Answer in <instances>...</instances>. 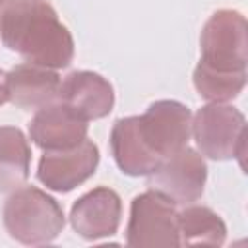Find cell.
Masks as SVG:
<instances>
[{
	"label": "cell",
	"instance_id": "obj_1",
	"mask_svg": "<svg viewBox=\"0 0 248 248\" xmlns=\"http://www.w3.org/2000/svg\"><path fill=\"white\" fill-rule=\"evenodd\" d=\"M0 39L27 64L60 70L74 60V39L46 0H8L0 12Z\"/></svg>",
	"mask_w": 248,
	"mask_h": 248
},
{
	"label": "cell",
	"instance_id": "obj_2",
	"mask_svg": "<svg viewBox=\"0 0 248 248\" xmlns=\"http://www.w3.org/2000/svg\"><path fill=\"white\" fill-rule=\"evenodd\" d=\"M8 234L27 246H41L56 240L66 225L62 205L35 186L16 188L2 207Z\"/></svg>",
	"mask_w": 248,
	"mask_h": 248
},
{
	"label": "cell",
	"instance_id": "obj_3",
	"mask_svg": "<svg viewBox=\"0 0 248 248\" xmlns=\"http://www.w3.org/2000/svg\"><path fill=\"white\" fill-rule=\"evenodd\" d=\"M192 136L200 153L213 161L242 159L246 118L227 103H207L192 116Z\"/></svg>",
	"mask_w": 248,
	"mask_h": 248
},
{
	"label": "cell",
	"instance_id": "obj_4",
	"mask_svg": "<svg viewBox=\"0 0 248 248\" xmlns=\"http://www.w3.org/2000/svg\"><path fill=\"white\" fill-rule=\"evenodd\" d=\"M200 62L223 70L244 72L246 70V19L236 10H217L205 21L200 35Z\"/></svg>",
	"mask_w": 248,
	"mask_h": 248
},
{
	"label": "cell",
	"instance_id": "obj_5",
	"mask_svg": "<svg viewBox=\"0 0 248 248\" xmlns=\"http://www.w3.org/2000/svg\"><path fill=\"white\" fill-rule=\"evenodd\" d=\"M126 244L132 248L180 246L176 205L153 190L138 194L130 203Z\"/></svg>",
	"mask_w": 248,
	"mask_h": 248
},
{
	"label": "cell",
	"instance_id": "obj_6",
	"mask_svg": "<svg viewBox=\"0 0 248 248\" xmlns=\"http://www.w3.org/2000/svg\"><path fill=\"white\" fill-rule=\"evenodd\" d=\"M207 165L203 155L192 147H182L147 174L149 190L165 196L174 205H190L203 196Z\"/></svg>",
	"mask_w": 248,
	"mask_h": 248
},
{
	"label": "cell",
	"instance_id": "obj_7",
	"mask_svg": "<svg viewBox=\"0 0 248 248\" xmlns=\"http://www.w3.org/2000/svg\"><path fill=\"white\" fill-rule=\"evenodd\" d=\"M138 128L145 145L161 159L174 155L188 145L192 136V112L186 105L172 99H161L138 116Z\"/></svg>",
	"mask_w": 248,
	"mask_h": 248
},
{
	"label": "cell",
	"instance_id": "obj_8",
	"mask_svg": "<svg viewBox=\"0 0 248 248\" xmlns=\"http://www.w3.org/2000/svg\"><path fill=\"white\" fill-rule=\"evenodd\" d=\"M99 167V147L93 140H83L81 143L68 149L45 151L39 159L37 180L52 192H72L89 180Z\"/></svg>",
	"mask_w": 248,
	"mask_h": 248
},
{
	"label": "cell",
	"instance_id": "obj_9",
	"mask_svg": "<svg viewBox=\"0 0 248 248\" xmlns=\"http://www.w3.org/2000/svg\"><path fill=\"white\" fill-rule=\"evenodd\" d=\"M122 219V200L108 186H97L78 198L70 209L72 229L85 240L116 234Z\"/></svg>",
	"mask_w": 248,
	"mask_h": 248
},
{
	"label": "cell",
	"instance_id": "obj_10",
	"mask_svg": "<svg viewBox=\"0 0 248 248\" xmlns=\"http://www.w3.org/2000/svg\"><path fill=\"white\" fill-rule=\"evenodd\" d=\"M58 103L66 105L83 120L105 118L114 107V89L107 78L89 70L68 74L58 87Z\"/></svg>",
	"mask_w": 248,
	"mask_h": 248
},
{
	"label": "cell",
	"instance_id": "obj_11",
	"mask_svg": "<svg viewBox=\"0 0 248 248\" xmlns=\"http://www.w3.org/2000/svg\"><path fill=\"white\" fill-rule=\"evenodd\" d=\"M29 138L43 151L68 149L87 138V120L62 103H48L31 118Z\"/></svg>",
	"mask_w": 248,
	"mask_h": 248
},
{
	"label": "cell",
	"instance_id": "obj_12",
	"mask_svg": "<svg viewBox=\"0 0 248 248\" xmlns=\"http://www.w3.org/2000/svg\"><path fill=\"white\" fill-rule=\"evenodd\" d=\"M60 81L62 79L56 70L27 62L17 64L6 72L8 101L23 110H39L56 99Z\"/></svg>",
	"mask_w": 248,
	"mask_h": 248
},
{
	"label": "cell",
	"instance_id": "obj_13",
	"mask_svg": "<svg viewBox=\"0 0 248 248\" xmlns=\"http://www.w3.org/2000/svg\"><path fill=\"white\" fill-rule=\"evenodd\" d=\"M110 153L116 167L128 176H147L161 165V159L145 145L140 134L138 116L118 118L112 124Z\"/></svg>",
	"mask_w": 248,
	"mask_h": 248
},
{
	"label": "cell",
	"instance_id": "obj_14",
	"mask_svg": "<svg viewBox=\"0 0 248 248\" xmlns=\"http://www.w3.org/2000/svg\"><path fill=\"white\" fill-rule=\"evenodd\" d=\"M31 145L16 126H0V192H14L29 178Z\"/></svg>",
	"mask_w": 248,
	"mask_h": 248
},
{
	"label": "cell",
	"instance_id": "obj_15",
	"mask_svg": "<svg viewBox=\"0 0 248 248\" xmlns=\"http://www.w3.org/2000/svg\"><path fill=\"white\" fill-rule=\"evenodd\" d=\"M178 238L180 244L186 246H223L227 238V225L213 209L190 203L178 213Z\"/></svg>",
	"mask_w": 248,
	"mask_h": 248
},
{
	"label": "cell",
	"instance_id": "obj_16",
	"mask_svg": "<svg viewBox=\"0 0 248 248\" xmlns=\"http://www.w3.org/2000/svg\"><path fill=\"white\" fill-rule=\"evenodd\" d=\"M192 81L198 95L207 103H229L242 93L246 85V70L223 72L198 62V66L194 68Z\"/></svg>",
	"mask_w": 248,
	"mask_h": 248
},
{
	"label": "cell",
	"instance_id": "obj_17",
	"mask_svg": "<svg viewBox=\"0 0 248 248\" xmlns=\"http://www.w3.org/2000/svg\"><path fill=\"white\" fill-rule=\"evenodd\" d=\"M8 103V91H6V72L0 70V107Z\"/></svg>",
	"mask_w": 248,
	"mask_h": 248
},
{
	"label": "cell",
	"instance_id": "obj_18",
	"mask_svg": "<svg viewBox=\"0 0 248 248\" xmlns=\"http://www.w3.org/2000/svg\"><path fill=\"white\" fill-rule=\"evenodd\" d=\"M8 0H0V12H2V8H4V4H6Z\"/></svg>",
	"mask_w": 248,
	"mask_h": 248
}]
</instances>
